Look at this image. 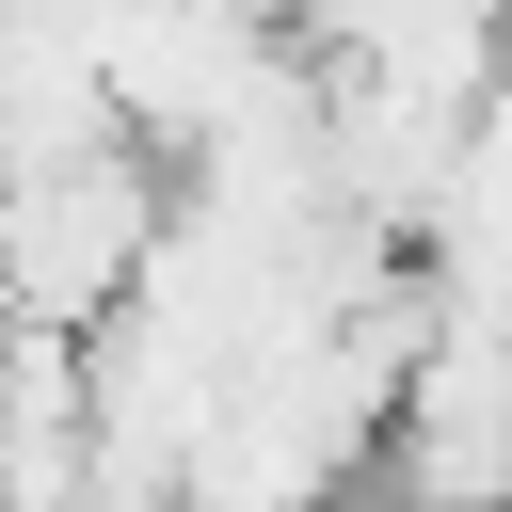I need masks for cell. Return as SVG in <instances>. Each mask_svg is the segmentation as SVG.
<instances>
[{"mask_svg":"<svg viewBox=\"0 0 512 512\" xmlns=\"http://www.w3.org/2000/svg\"><path fill=\"white\" fill-rule=\"evenodd\" d=\"M176 240V176L144 144H80V160H16L0 176V336H64L96 352L128 320V288Z\"/></svg>","mask_w":512,"mask_h":512,"instance_id":"obj_1","label":"cell"}]
</instances>
